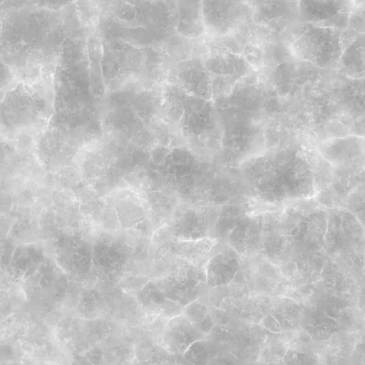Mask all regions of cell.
Masks as SVG:
<instances>
[{"instance_id":"6da1fadb","label":"cell","mask_w":365,"mask_h":365,"mask_svg":"<svg viewBox=\"0 0 365 365\" xmlns=\"http://www.w3.org/2000/svg\"><path fill=\"white\" fill-rule=\"evenodd\" d=\"M248 197L269 207H283L315 196L304 150L296 147L267 150L237 168Z\"/></svg>"},{"instance_id":"7a4b0ae2","label":"cell","mask_w":365,"mask_h":365,"mask_svg":"<svg viewBox=\"0 0 365 365\" xmlns=\"http://www.w3.org/2000/svg\"><path fill=\"white\" fill-rule=\"evenodd\" d=\"M283 209L287 250L279 268L290 286L317 282L329 259L324 250L327 210L314 197Z\"/></svg>"},{"instance_id":"3957f363","label":"cell","mask_w":365,"mask_h":365,"mask_svg":"<svg viewBox=\"0 0 365 365\" xmlns=\"http://www.w3.org/2000/svg\"><path fill=\"white\" fill-rule=\"evenodd\" d=\"M225 98L215 107L222 131L219 161L222 166L237 168L267 150L264 136L257 108Z\"/></svg>"},{"instance_id":"277c9868","label":"cell","mask_w":365,"mask_h":365,"mask_svg":"<svg viewBox=\"0 0 365 365\" xmlns=\"http://www.w3.org/2000/svg\"><path fill=\"white\" fill-rule=\"evenodd\" d=\"M324 250L327 257L350 273L358 282L364 279V225L344 208L327 209Z\"/></svg>"},{"instance_id":"5b68a950","label":"cell","mask_w":365,"mask_h":365,"mask_svg":"<svg viewBox=\"0 0 365 365\" xmlns=\"http://www.w3.org/2000/svg\"><path fill=\"white\" fill-rule=\"evenodd\" d=\"M290 34L291 54L320 68L336 65L344 49L340 30L299 23L292 28Z\"/></svg>"},{"instance_id":"8992f818","label":"cell","mask_w":365,"mask_h":365,"mask_svg":"<svg viewBox=\"0 0 365 365\" xmlns=\"http://www.w3.org/2000/svg\"><path fill=\"white\" fill-rule=\"evenodd\" d=\"M231 283L250 293L268 297L284 295L290 287L279 267L260 255L240 256L239 269Z\"/></svg>"},{"instance_id":"52a82bcc","label":"cell","mask_w":365,"mask_h":365,"mask_svg":"<svg viewBox=\"0 0 365 365\" xmlns=\"http://www.w3.org/2000/svg\"><path fill=\"white\" fill-rule=\"evenodd\" d=\"M182 127L189 136L197 140L210 155H218L222 131L218 114L211 101L192 96L182 99Z\"/></svg>"},{"instance_id":"ba28073f","label":"cell","mask_w":365,"mask_h":365,"mask_svg":"<svg viewBox=\"0 0 365 365\" xmlns=\"http://www.w3.org/2000/svg\"><path fill=\"white\" fill-rule=\"evenodd\" d=\"M184 265L153 281L166 298L183 307L197 300L207 286L205 267H195L186 262Z\"/></svg>"},{"instance_id":"9c48e42d","label":"cell","mask_w":365,"mask_h":365,"mask_svg":"<svg viewBox=\"0 0 365 365\" xmlns=\"http://www.w3.org/2000/svg\"><path fill=\"white\" fill-rule=\"evenodd\" d=\"M202 14L205 30L223 36L232 34L254 14L249 1H202Z\"/></svg>"},{"instance_id":"30bf717a","label":"cell","mask_w":365,"mask_h":365,"mask_svg":"<svg viewBox=\"0 0 365 365\" xmlns=\"http://www.w3.org/2000/svg\"><path fill=\"white\" fill-rule=\"evenodd\" d=\"M204 66L210 75L212 96L219 98L251 70V65L244 57L227 51L214 52L207 58Z\"/></svg>"},{"instance_id":"8fae6325","label":"cell","mask_w":365,"mask_h":365,"mask_svg":"<svg viewBox=\"0 0 365 365\" xmlns=\"http://www.w3.org/2000/svg\"><path fill=\"white\" fill-rule=\"evenodd\" d=\"M221 206V205H220ZM220 206L188 207L176 215L168 232L178 240L214 238Z\"/></svg>"},{"instance_id":"7c38bea8","label":"cell","mask_w":365,"mask_h":365,"mask_svg":"<svg viewBox=\"0 0 365 365\" xmlns=\"http://www.w3.org/2000/svg\"><path fill=\"white\" fill-rule=\"evenodd\" d=\"M355 1H299V23L344 31Z\"/></svg>"},{"instance_id":"4fadbf2b","label":"cell","mask_w":365,"mask_h":365,"mask_svg":"<svg viewBox=\"0 0 365 365\" xmlns=\"http://www.w3.org/2000/svg\"><path fill=\"white\" fill-rule=\"evenodd\" d=\"M261 242L259 255L279 267L284 262L287 242L283 207H271L260 212Z\"/></svg>"},{"instance_id":"5bb4252c","label":"cell","mask_w":365,"mask_h":365,"mask_svg":"<svg viewBox=\"0 0 365 365\" xmlns=\"http://www.w3.org/2000/svg\"><path fill=\"white\" fill-rule=\"evenodd\" d=\"M317 150L334 168H364V137L328 138L317 145Z\"/></svg>"},{"instance_id":"9a60e30c","label":"cell","mask_w":365,"mask_h":365,"mask_svg":"<svg viewBox=\"0 0 365 365\" xmlns=\"http://www.w3.org/2000/svg\"><path fill=\"white\" fill-rule=\"evenodd\" d=\"M364 168H334L330 185L314 200L326 209L344 208L349 194L364 184Z\"/></svg>"},{"instance_id":"2e32d148","label":"cell","mask_w":365,"mask_h":365,"mask_svg":"<svg viewBox=\"0 0 365 365\" xmlns=\"http://www.w3.org/2000/svg\"><path fill=\"white\" fill-rule=\"evenodd\" d=\"M205 337L181 314L168 320L163 330L161 346L171 355L182 356L192 344Z\"/></svg>"},{"instance_id":"e0dca14e","label":"cell","mask_w":365,"mask_h":365,"mask_svg":"<svg viewBox=\"0 0 365 365\" xmlns=\"http://www.w3.org/2000/svg\"><path fill=\"white\" fill-rule=\"evenodd\" d=\"M240 255L226 243L220 242L217 252L206 263L207 287L213 289L229 284L240 267Z\"/></svg>"},{"instance_id":"ac0fdd59","label":"cell","mask_w":365,"mask_h":365,"mask_svg":"<svg viewBox=\"0 0 365 365\" xmlns=\"http://www.w3.org/2000/svg\"><path fill=\"white\" fill-rule=\"evenodd\" d=\"M248 212L228 235L226 244L240 256L259 255L261 242L260 212Z\"/></svg>"},{"instance_id":"d6986e66","label":"cell","mask_w":365,"mask_h":365,"mask_svg":"<svg viewBox=\"0 0 365 365\" xmlns=\"http://www.w3.org/2000/svg\"><path fill=\"white\" fill-rule=\"evenodd\" d=\"M136 299L145 311L165 319L182 314L183 307L166 298L153 281H149L137 291Z\"/></svg>"},{"instance_id":"ffe728a7","label":"cell","mask_w":365,"mask_h":365,"mask_svg":"<svg viewBox=\"0 0 365 365\" xmlns=\"http://www.w3.org/2000/svg\"><path fill=\"white\" fill-rule=\"evenodd\" d=\"M220 242L207 237L195 240H178L170 247L172 252L180 260L195 267H205L208 259L217 252Z\"/></svg>"},{"instance_id":"44dd1931","label":"cell","mask_w":365,"mask_h":365,"mask_svg":"<svg viewBox=\"0 0 365 365\" xmlns=\"http://www.w3.org/2000/svg\"><path fill=\"white\" fill-rule=\"evenodd\" d=\"M113 207L120 227L129 230L145 219L143 201L131 191L122 190L113 195Z\"/></svg>"},{"instance_id":"7402d4cb","label":"cell","mask_w":365,"mask_h":365,"mask_svg":"<svg viewBox=\"0 0 365 365\" xmlns=\"http://www.w3.org/2000/svg\"><path fill=\"white\" fill-rule=\"evenodd\" d=\"M178 74L182 86L192 96L211 101L212 81L209 72L200 60H193Z\"/></svg>"},{"instance_id":"603a6c76","label":"cell","mask_w":365,"mask_h":365,"mask_svg":"<svg viewBox=\"0 0 365 365\" xmlns=\"http://www.w3.org/2000/svg\"><path fill=\"white\" fill-rule=\"evenodd\" d=\"M349 78L363 80L364 77V34L357 36L343 50L337 63Z\"/></svg>"},{"instance_id":"cb8c5ba5","label":"cell","mask_w":365,"mask_h":365,"mask_svg":"<svg viewBox=\"0 0 365 365\" xmlns=\"http://www.w3.org/2000/svg\"><path fill=\"white\" fill-rule=\"evenodd\" d=\"M177 30L182 36L197 38L205 29L202 14V1H180Z\"/></svg>"},{"instance_id":"d4e9b609","label":"cell","mask_w":365,"mask_h":365,"mask_svg":"<svg viewBox=\"0 0 365 365\" xmlns=\"http://www.w3.org/2000/svg\"><path fill=\"white\" fill-rule=\"evenodd\" d=\"M252 205L250 202L221 205L213 237L220 242L226 243L230 233L239 222L251 211Z\"/></svg>"},{"instance_id":"484cf974","label":"cell","mask_w":365,"mask_h":365,"mask_svg":"<svg viewBox=\"0 0 365 365\" xmlns=\"http://www.w3.org/2000/svg\"><path fill=\"white\" fill-rule=\"evenodd\" d=\"M319 281L327 289L346 295L354 293L359 283L354 276L339 267L329 258L321 272Z\"/></svg>"},{"instance_id":"4316f807","label":"cell","mask_w":365,"mask_h":365,"mask_svg":"<svg viewBox=\"0 0 365 365\" xmlns=\"http://www.w3.org/2000/svg\"><path fill=\"white\" fill-rule=\"evenodd\" d=\"M312 174L315 195L327 188L333 178L334 168L316 150H304Z\"/></svg>"},{"instance_id":"83f0119b","label":"cell","mask_w":365,"mask_h":365,"mask_svg":"<svg viewBox=\"0 0 365 365\" xmlns=\"http://www.w3.org/2000/svg\"><path fill=\"white\" fill-rule=\"evenodd\" d=\"M364 184L359 185L351 192L344 204V209L353 214L364 225Z\"/></svg>"},{"instance_id":"f1b7e54d","label":"cell","mask_w":365,"mask_h":365,"mask_svg":"<svg viewBox=\"0 0 365 365\" xmlns=\"http://www.w3.org/2000/svg\"><path fill=\"white\" fill-rule=\"evenodd\" d=\"M182 315L197 329L210 313L205 304L195 300L183 307Z\"/></svg>"},{"instance_id":"f546056e","label":"cell","mask_w":365,"mask_h":365,"mask_svg":"<svg viewBox=\"0 0 365 365\" xmlns=\"http://www.w3.org/2000/svg\"><path fill=\"white\" fill-rule=\"evenodd\" d=\"M182 356L187 365H205L208 351L202 340L192 344Z\"/></svg>"},{"instance_id":"4dcf8cb0","label":"cell","mask_w":365,"mask_h":365,"mask_svg":"<svg viewBox=\"0 0 365 365\" xmlns=\"http://www.w3.org/2000/svg\"><path fill=\"white\" fill-rule=\"evenodd\" d=\"M125 5H121L118 7L115 10L117 16L125 21H131L135 19V8L127 3H124Z\"/></svg>"},{"instance_id":"1f68e13d","label":"cell","mask_w":365,"mask_h":365,"mask_svg":"<svg viewBox=\"0 0 365 365\" xmlns=\"http://www.w3.org/2000/svg\"><path fill=\"white\" fill-rule=\"evenodd\" d=\"M262 324L271 331H281L279 322L271 314H268L265 318H264L263 320H262Z\"/></svg>"}]
</instances>
